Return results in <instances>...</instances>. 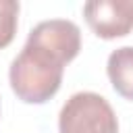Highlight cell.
<instances>
[{"label": "cell", "instance_id": "6da1fadb", "mask_svg": "<svg viewBox=\"0 0 133 133\" xmlns=\"http://www.w3.org/2000/svg\"><path fill=\"white\" fill-rule=\"evenodd\" d=\"M81 50V29L69 19L37 23L8 69L15 96L25 104H44L56 96L64 66Z\"/></svg>", "mask_w": 133, "mask_h": 133}, {"label": "cell", "instance_id": "7a4b0ae2", "mask_svg": "<svg viewBox=\"0 0 133 133\" xmlns=\"http://www.w3.org/2000/svg\"><path fill=\"white\" fill-rule=\"evenodd\" d=\"M58 133H118V118L96 91H77L60 108Z\"/></svg>", "mask_w": 133, "mask_h": 133}, {"label": "cell", "instance_id": "3957f363", "mask_svg": "<svg viewBox=\"0 0 133 133\" xmlns=\"http://www.w3.org/2000/svg\"><path fill=\"white\" fill-rule=\"evenodd\" d=\"M89 29L102 39H116L133 31V0H91L83 4Z\"/></svg>", "mask_w": 133, "mask_h": 133}, {"label": "cell", "instance_id": "277c9868", "mask_svg": "<svg viewBox=\"0 0 133 133\" xmlns=\"http://www.w3.org/2000/svg\"><path fill=\"white\" fill-rule=\"evenodd\" d=\"M106 73L114 91L133 102V46L112 50L106 62Z\"/></svg>", "mask_w": 133, "mask_h": 133}, {"label": "cell", "instance_id": "5b68a950", "mask_svg": "<svg viewBox=\"0 0 133 133\" xmlns=\"http://www.w3.org/2000/svg\"><path fill=\"white\" fill-rule=\"evenodd\" d=\"M17 27H19V2L0 0V50L15 39Z\"/></svg>", "mask_w": 133, "mask_h": 133}]
</instances>
